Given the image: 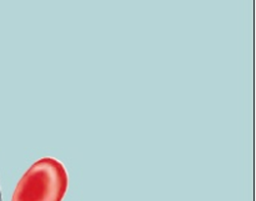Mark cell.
<instances>
[{"label":"cell","mask_w":256,"mask_h":201,"mask_svg":"<svg viewBox=\"0 0 256 201\" xmlns=\"http://www.w3.org/2000/svg\"><path fill=\"white\" fill-rule=\"evenodd\" d=\"M66 189L64 165L56 159L44 158L22 175L12 201H62Z\"/></svg>","instance_id":"1"},{"label":"cell","mask_w":256,"mask_h":201,"mask_svg":"<svg viewBox=\"0 0 256 201\" xmlns=\"http://www.w3.org/2000/svg\"><path fill=\"white\" fill-rule=\"evenodd\" d=\"M0 201H2V192H0Z\"/></svg>","instance_id":"2"}]
</instances>
